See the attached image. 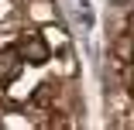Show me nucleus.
I'll return each instance as SVG.
<instances>
[{
	"mask_svg": "<svg viewBox=\"0 0 134 130\" xmlns=\"http://www.w3.org/2000/svg\"><path fill=\"white\" fill-rule=\"evenodd\" d=\"M17 55H21V62H31V65H45L48 62V45H45V38H38V34H28L21 45H17Z\"/></svg>",
	"mask_w": 134,
	"mask_h": 130,
	"instance_id": "obj_1",
	"label": "nucleus"
},
{
	"mask_svg": "<svg viewBox=\"0 0 134 130\" xmlns=\"http://www.w3.org/2000/svg\"><path fill=\"white\" fill-rule=\"evenodd\" d=\"M21 55H17V48H4L0 51V86H10L17 75H21Z\"/></svg>",
	"mask_w": 134,
	"mask_h": 130,
	"instance_id": "obj_2",
	"label": "nucleus"
},
{
	"mask_svg": "<svg viewBox=\"0 0 134 130\" xmlns=\"http://www.w3.org/2000/svg\"><path fill=\"white\" fill-rule=\"evenodd\" d=\"M117 58L120 62H134V34H124V38H117Z\"/></svg>",
	"mask_w": 134,
	"mask_h": 130,
	"instance_id": "obj_3",
	"label": "nucleus"
},
{
	"mask_svg": "<svg viewBox=\"0 0 134 130\" xmlns=\"http://www.w3.org/2000/svg\"><path fill=\"white\" fill-rule=\"evenodd\" d=\"M52 96H55V86H52V82H45L41 89H35V92H31V103H35V106H48V103H52Z\"/></svg>",
	"mask_w": 134,
	"mask_h": 130,
	"instance_id": "obj_4",
	"label": "nucleus"
},
{
	"mask_svg": "<svg viewBox=\"0 0 134 130\" xmlns=\"http://www.w3.org/2000/svg\"><path fill=\"white\" fill-rule=\"evenodd\" d=\"M127 92L134 96V62H131V69H127Z\"/></svg>",
	"mask_w": 134,
	"mask_h": 130,
	"instance_id": "obj_5",
	"label": "nucleus"
},
{
	"mask_svg": "<svg viewBox=\"0 0 134 130\" xmlns=\"http://www.w3.org/2000/svg\"><path fill=\"white\" fill-rule=\"evenodd\" d=\"M127 31L134 34V10H131V17H127Z\"/></svg>",
	"mask_w": 134,
	"mask_h": 130,
	"instance_id": "obj_6",
	"label": "nucleus"
},
{
	"mask_svg": "<svg viewBox=\"0 0 134 130\" xmlns=\"http://www.w3.org/2000/svg\"><path fill=\"white\" fill-rule=\"evenodd\" d=\"M110 4H134V0H110Z\"/></svg>",
	"mask_w": 134,
	"mask_h": 130,
	"instance_id": "obj_7",
	"label": "nucleus"
}]
</instances>
